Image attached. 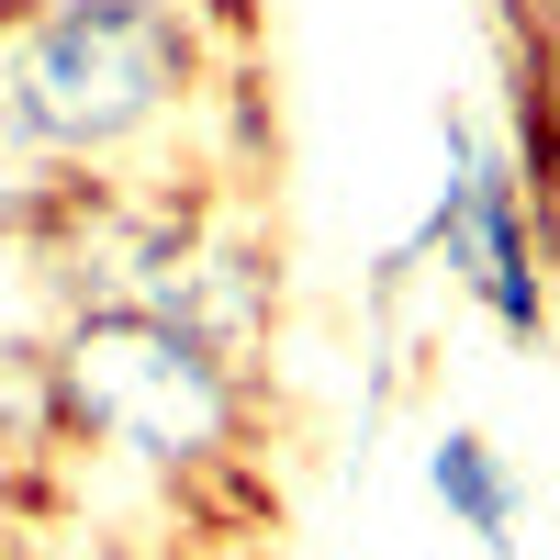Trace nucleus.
I'll return each mask as SVG.
<instances>
[{
	"instance_id": "obj_3",
	"label": "nucleus",
	"mask_w": 560,
	"mask_h": 560,
	"mask_svg": "<svg viewBox=\"0 0 560 560\" xmlns=\"http://www.w3.org/2000/svg\"><path fill=\"white\" fill-rule=\"evenodd\" d=\"M427 247H448V269L482 292V314L504 337H538L549 292H538V236H527V202L471 135L448 124V179H438V213H427Z\"/></svg>"
},
{
	"instance_id": "obj_1",
	"label": "nucleus",
	"mask_w": 560,
	"mask_h": 560,
	"mask_svg": "<svg viewBox=\"0 0 560 560\" xmlns=\"http://www.w3.org/2000/svg\"><path fill=\"white\" fill-rule=\"evenodd\" d=\"M45 415L124 471L213 482L247 448V370L158 303H79L45 348Z\"/></svg>"
},
{
	"instance_id": "obj_7",
	"label": "nucleus",
	"mask_w": 560,
	"mask_h": 560,
	"mask_svg": "<svg viewBox=\"0 0 560 560\" xmlns=\"http://www.w3.org/2000/svg\"><path fill=\"white\" fill-rule=\"evenodd\" d=\"M135 560H147V549H135Z\"/></svg>"
},
{
	"instance_id": "obj_5",
	"label": "nucleus",
	"mask_w": 560,
	"mask_h": 560,
	"mask_svg": "<svg viewBox=\"0 0 560 560\" xmlns=\"http://www.w3.org/2000/svg\"><path fill=\"white\" fill-rule=\"evenodd\" d=\"M427 482H438V504H448V516L471 527L482 549H504V538H516V471L493 459V438L448 427V438L427 448Z\"/></svg>"
},
{
	"instance_id": "obj_6",
	"label": "nucleus",
	"mask_w": 560,
	"mask_h": 560,
	"mask_svg": "<svg viewBox=\"0 0 560 560\" xmlns=\"http://www.w3.org/2000/svg\"><path fill=\"white\" fill-rule=\"evenodd\" d=\"M0 12H79V0H0ZM102 12H191V0H102Z\"/></svg>"
},
{
	"instance_id": "obj_4",
	"label": "nucleus",
	"mask_w": 560,
	"mask_h": 560,
	"mask_svg": "<svg viewBox=\"0 0 560 560\" xmlns=\"http://www.w3.org/2000/svg\"><path fill=\"white\" fill-rule=\"evenodd\" d=\"M79 191H90V179L45 147V135L23 124V102L0 90V236H45V224H68Z\"/></svg>"
},
{
	"instance_id": "obj_2",
	"label": "nucleus",
	"mask_w": 560,
	"mask_h": 560,
	"mask_svg": "<svg viewBox=\"0 0 560 560\" xmlns=\"http://www.w3.org/2000/svg\"><path fill=\"white\" fill-rule=\"evenodd\" d=\"M0 90L90 179V168L135 158L202 90V34H191V12H102V0H79V12H0Z\"/></svg>"
}]
</instances>
